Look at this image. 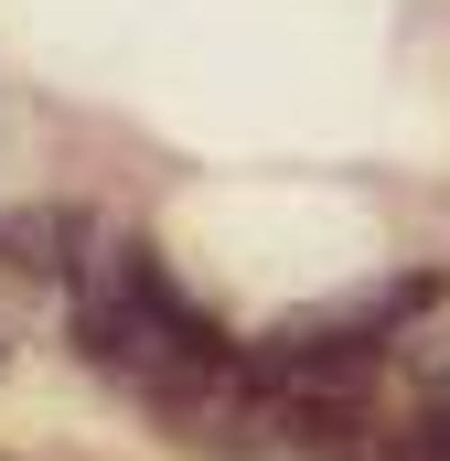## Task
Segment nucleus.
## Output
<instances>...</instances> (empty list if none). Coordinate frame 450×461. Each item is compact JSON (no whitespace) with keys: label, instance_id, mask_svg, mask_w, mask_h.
I'll return each mask as SVG.
<instances>
[{"label":"nucleus","instance_id":"obj_1","mask_svg":"<svg viewBox=\"0 0 450 461\" xmlns=\"http://www.w3.org/2000/svg\"><path fill=\"white\" fill-rule=\"evenodd\" d=\"M375 461H450V397H429L408 429H386V451Z\"/></svg>","mask_w":450,"mask_h":461}]
</instances>
